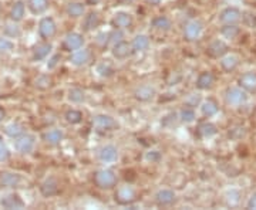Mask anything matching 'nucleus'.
<instances>
[{
    "instance_id": "nucleus-11",
    "label": "nucleus",
    "mask_w": 256,
    "mask_h": 210,
    "mask_svg": "<svg viewBox=\"0 0 256 210\" xmlns=\"http://www.w3.org/2000/svg\"><path fill=\"white\" fill-rule=\"evenodd\" d=\"M14 146H16V151H18V154H23V155L30 154L34 149V146H36V137H33V135H22L20 138H18Z\"/></svg>"
},
{
    "instance_id": "nucleus-27",
    "label": "nucleus",
    "mask_w": 256,
    "mask_h": 210,
    "mask_svg": "<svg viewBox=\"0 0 256 210\" xmlns=\"http://www.w3.org/2000/svg\"><path fill=\"white\" fill-rule=\"evenodd\" d=\"M239 64V58L236 55H226V57H222V60H220V68L224 70V71H226V73H230V71H234Z\"/></svg>"
},
{
    "instance_id": "nucleus-46",
    "label": "nucleus",
    "mask_w": 256,
    "mask_h": 210,
    "mask_svg": "<svg viewBox=\"0 0 256 210\" xmlns=\"http://www.w3.org/2000/svg\"><path fill=\"white\" fill-rule=\"evenodd\" d=\"M101 1H102V0H86V3H87L88 6H96V4H98Z\"/></svg>"
},
{
    "instance_id": "nucleus-9",
    "label": "nucleus",
    "mask_w": 256,
    "mask_h": 210,
    "mask_svg": "<svg viewBox=\"0 0 256 210\" xmlns=\"http://www.w3.org/2000/svg\"><path fill=\"white\" fill-rule=\"evenodd\" d=\"M92 53L90 48H84V50H77L74 54L70 57V63L76 67H84L88 65L92 61Z\"/></svg>"
},
{
    "instance_id": "nucleus-35",
    "label": "nucleus",
    "mask_w": 256,
    "mask_h": 210,
    "mask_svg": "<svg viewBox=\"0 0 256 210\" xmlns=\"http://www.w3.org/2000/svg\"><path fill=\"white\" fill-rule=\"evenodd\" d=\"M239 33H240V30L236 24H225L220 28V34L225 38H235L239 36Z\"/></svg>"
},
{
    "instance_id": "nucleus-49",
    "label": "nucleus",
    "mask_w": 256,
    "mask_h": 210,
    "mask_svg": "<svg viewBox=\"0 0 256 210\" xmlns=\"http://www.w3.org/2000/svg\"><path fill=\"white\" fill-rule=\"evenodd\" d=\"M4 115H6V114H4V110H3V108L0 107V122L3 121V118H4Z\"/></svg>"
},
{
    "instance_id": "nucleus-13",
    "label": "nucleus",
    "mask_w": 256,
    "mask_h": 210,
    "mask_svg": "<svg viewBox=\"0 0 256 210\" xmlns=\"http://www.w3.org/2000/svg\"><path fill=\"white\" fill-rule=\"evenodd\" d=\"M228 50L229 47L226 43H224L222 40H214L210 46L206 47V54L212 58H222L228 53Z\"/></svg>"
},
{
    "instance_id": "nucleus-25",
    "label": "nucleus",
    "mask_w": 256,
    "mask_h": 210,
    "mask_svg": "<svg viewBox=\"0 0 256 210\" xmlns=\"http://www.w3.org/2000/svg\"><path fill=\"white\" fill-rule=\"evenodd\" d=\"M150 44H151V41H150L148 36H146V34H138L132 40L131 47H132V51H146V50L150 48Z\"/></svg>"
},
{
    "instance_id": "nucleus-1",
    "label": "nucleus",
    "mask_w": 256,
    "mask_h": 210,
    "mask_svg": "<svg viewBox=\"0 0 256 210\" xmlns=\"http://www.w3.org/2000/svg\"><path fill=\"white\" fill-rule=\"evenodd\" d=\"M92 182L94 185L101 189V191H111L117 186V175L114 174L110 169H101L97 171L92 176Z\"/></svg>"
},
{
    "instance_id": "nucleus-2",
    "label": "nucleus",
    "mask_w": 256,
    "mask_h": 210,
    "mask_svg": "<svg viewBox=\"0 0 256 210\" xmlns=\"http://www.w3.org/2000/svg\"><path fill=\"white\" fill-rule=\"evenodd\" d=\"M92 125L97 132H112L116 129H118V122L116 119L110 117V115H106V114H98L92 118Z\"/></svg>"
},
{
    "instance_id": "nucleus-22",
    "label": "nucleus",
    "mask_w": 256,
    "mask_h": 210,
    "mask_svg": "<svg viewBox=\"0 0 256 210\" xmlns=\"http://www.w3.org/2000/svg\"><path fill=\"white\" fill-rule=\"evenodd\" d=\"M214 84H215V75L210 71H204L196 78V87L200 90H210Z\"/></svg>"
},
{
    "instance_id": "nucleus-33",
    "label": "nucleus",
    "mask_w": 256,
    "mask_h": 210,
    "mask_svg": "<svg viewBox=\"0 0 256 210\" xmlns=\"http://www.w3.org/2000/svg\"><path fill=\"white\" fill-rule=\"evenodd\" d=\"M201 111L205 117H208V118H210V117H214V115L218 112V105H216V102H215V101L208 100V101H205V102H202Z\"/></svg>"
},
{
    "instance_id": "nucleus-10",
    "label": "nucleus",
    "mask_w": 256,
    "mask_h": 210,
    "mask_svg": "<svg viewBox=\"0 0 256 210\" xmlns=\"http://www.w3.org/2000/svg\"><path fill=\"white\" fill-rule=\"evenodd\" d=\"M134 18L132 16L127 13V11H118L114 14V17L111 18V26L116 30H122V28H128L132 26Z\"/></svg>"
},
{
    "instance_id": "nucleus-14",
    "label": "nucleus",
    "mask_w": 256,
    "mask_h": 210,
    "mask_svg": "<svg viewBox=\"0 0 256 210\" xmlns=\"http://www.w3.org/2000/svg\"><path fill=\"white\" fill-rule=\"evenodd\" d=\"M240 18H242V13L236 7H226L222 10L220 14V23L224 24H236Z\"/></svg>"
},
{
    "instance_id": "nucleus-34",
    "label": "nucleus",
    "mask_w": 256,
    "mask_h": 210,
    "mask_svg": "<svg viewBox=\"0 0 256 210\" xmlns=\"http://www.w3.org/2000/svg\"><path fill=\"white\" fill-rule=\"evenodd\" d=\"M66 121L72 125H77L82 121V112L78 110H68L64 115Z\"/></svg>"
},
{
    "instance_id": "nucleus-12",
    "label": "nucleus",
    "mask_w": 256,
    "mask_h": 210,
    "mask_svg": "<svg viewBox=\"0 0 256 210\" xmlns=\"http://www.w3.org/2000/svg\"><path fill=\"white\" fill-rule=\"evenodd\" d=\"M111 53H112V57L114 58H117V60H126L128 58L131 53H132V47L130 43L127 41H124V40H120L117 41L114 46H112V50H111Z\"/></svg>"
},
{
    "instance_id": "nucleus-47",
    "label": "nucleus",
    "mask_w": 256,
    "mask_h": 210,
    "mask_svg": "<svg viewBox=\"0 0 256 210\" xmlns=\"http://www.w3.org/2000/svg\"><path fill=\"white\" fill-rule=\"evenodd\" d=\"M146 1L148 4H151V6H156V4H160L162 0H146Z\"/></svg>"
},
{
    "instance_id": "nucleus-4",
    "label": "nucleus",
    "mask_w": 256,
    "mask_h": 210,
    "mask_svg": "<svg viewBox=\"0 0 256 210\" xmlns=\"http://www.w3.org/2000/svg\"><path fill=\"white\" fill-rule=\"evenodd\" d=\"M57 33V24L52 17H43L38 23V34L43 40L53 38Z\"/></svg>"
},
{
    "instance_id": "nucleus-18",
    "label": "nucleus",
    "mask_w": 256,
    "mask_h": 210,
    "mask_svg": "<svg viewBox=\"0 0 256 210\" xmlns=\"http://www.w3.org/2000/svg\"><path fill=\"white\" fill-rule=\"evenodd\" d=\"M22 183V176L13 172L0 174V188H18Z\"/></svg>"
},
{
    "instance_id": "nucleus-37",
    "label": "nucleus",
    "mask_w": 256,
    "mask_h": 210,
    "mask_svg": "<svg viewBox=\"0 0 256 210\" xmlns=\"http://www.w3.org/2000/svg\"><path fill=\"white\" fill-rule=\"evenodd\" d=\"M84 98H86V94H84L82 88H77L76 87V88H72L68 91V101L73 102V104H82Z\"/></svg>"
},
{
    "instance_id": "nucleus-30",
    "label": "nucleus",
    "mask_w": 256,
    "mask_h": 210,
    "mask_svg": "<svg viewBox=\"0 0 256 210\" xmlns=\"http://www.w3.org/2000/svg\"><path fill=\"white\" fill-rule=\"evenodd\" d=\"M151 26L156 30H160V31H168L171 28V20L166 16H158V17L152 18Z\"/></svg>"
},
{
    "instance_id": "nucleus-29",
    "label": "nucleus",
    "mask_w": 256,
    "mask_h": 210,
    "mask_svg": "<svg viewBox=\"0 0 256 210\" xmlns=\"http://www.w3.org/2000/svg\"><path fill=\"white\" fill-rule=\"evenodd\" d=\"M4 134L10 138H20L22 135H24V127L18 122H12L6 128H4Z\"/></svg>"
},
{
    "instance_id": "nucleus-21",
    "label": "nucleus",
    "mask_w": 256,
    "mask_h": 210,
    "mask_svg": "<svg viewBox=\"0 0 256 210\" xmlns=\"http://www.w3.org/2000/svg\"><path fill=\"white\" fill-rule=\"evenodd\" d=\"M63 131H60V129H50V131L44 132L42 138H43V141L46 142L47 145L56 146L63 141Z\"/></svg>"
},
{
    "instance_id": "nucleus-7",
    "label": "nucleus",
    "mask_w": 256,
    "mask_h": 210,
    "mask_svg": "<svg viewBox=\"0 0 256 210\" xmlns=\"http://www.w3.org/2000/svg\"><path fill=\"white\" fill-rule=\"evenodd\" d=\"M225 101L228 105L239 107L246 101V94L240 88H228L225 92Z\"/></svg>"
},
{
    "instance_id": "nucleus-20",
    "label": "nucleus",
    "mask_w": 256,
    "mask_h": 210,
    "mask_svg": "<svg viewBox=\"0 0 256 210\" xmlns=\"http://www.w3.org/2000/svg\"><path fill=\"white\" fill-rule=\"evenodd\" d=\"M239 85L248 92H256V73H245L239 78Z\"/></svg>"
},
{
    "instance_id": "nucleus-48",
    "label": "nucleus",
    "mask_w": 256,
    "mask_h": 210,
    "mask_svg": "<svg viewBox=\"0 0 256 210\" xmlns=\"http://www.w3.org/2000/svg\"><path fill=\"white\" fill-rule=\"evenodd\" d=\"M136 0H117V3L120 4H131V3H134Z\"/></svg>"
},
{
    "instance_id": "nucleus-31",
    "label": "nucleus",
    "mask_w": 256,
    "mask_h": 210,
    "mask_svg": "<svg viewBox=\"0 0 256 210\" xmlns=\"http://www.w3.org/2000/svg\"><path fill=\"white\" fill-rule=\"evenodd\" d=\"M50 51H52V44H48V43H43V44H38V46L34 48V51H33V58L38 61V60H44L47 55L50 54Z\"/></svg>"
},
{
    "instance_id": "nucleus-24",
    "label": "nucleus",
    "mask_w": 256,
    "mask_h": 210,
    "mask_svg": "<svg viewBox=\"0 0 256 210\" xmlns=\"http://www.w3.org/2000/svg\"><path fill=\"white\" fill-rule=\"evenodd\" d=\"M84 11H86V7H84V4L80 3V1L68 3V4H67V7H66V13H67V16L73 18L82 17V14H84Z\"/></svg>"
},
{
    "instance_id": "nucleus-23",
    "label": "nucleus",
    "mask_w": 256,
    "mask_h": 210,
    "mask_svg": "<svg viewBox=\"0 0 256 210\" xmlns=\"http://www.w3.org/2000/svg\"><path fill=\"white\" fill-rule=\"evenodd\" d=\"M101 23V17L98 13H96V11H92V13H88L86 18H84V23H82V28L86 30V31H94L96 28L100 26Z\"/></svg>"
},
{
    "instance_id": "nucleus-44",
    "label": "nucleus",
    "mask_w": 256,
    "mask_h": 210,
    "mask_svg": "<svg viewBox=\"0 0 256 210\" xmlns=\"http://www.w3.org/2000/svg\"><path fill=\"white\" fill-rule=\"evenodd\" d=\"M248 209H255L256 210V192L249 198V201L246 203Z\"/></svg>"
},
{
    "instance_id": "nucleus-45",
    "label": "nucleus",
    "mask_w": 256,
    "mask_h": 210,
    "mask_svg": "<svg viewBox=\"0 0 256 210\" xmlns=\"http://www.w3.org/2000/svg\"><path fill=\"white\" fill-rule=\"evenodd\" d=\"M58 60H60V54H56L50 61H48V64H47V67L52 70V68H54L56 65H57V63H58Z\"/></svg>"
},
{
    "instance_id": "nucleus-26",
    "label": "nucleus",
    "mask_w": 256,
    "mask_h": 210,
    "mask_svg": "<svg viewBox=\"0 0 256 210\" xmlns=\"http://www.w3.org/2000/svg\"><path fill=\"white\" fill-rule=\"evenodd\" d=\"M28 9L32 10V13L40 14V13H44L48 9L50 0H28Z\"/></svg>"
},
{
    "instance_id": "nucleus-36",
    "label": "nucleus",
    "mask_w": 256,
    "mask_h": 210,
    "mask_svg": "<svg viewBox=\"0 0 256 210\" xmlns=\"http://www.w3.org/2000/svg\"><path fill=\"white\" fill-rule=\"evenodd\" d=\"M34 85H36V88L44 91V90L52 88V85H53V80H52V77H50V75H40V77H37L36 80H34Z\"/></svg>"
},
{
    "instance_id": "nucleus-17",
    "label": "nucleus",
    "mask_w": 256,
    "mask_h": 210,
    "mask_svg": "<svg viewBox=\"0 0 256 210\" xmlns=\"http://www.w3.org/2000/svg\"><path fill=\"white\" fill-rule=\"evenodd\" d=\"M176 199L175 193L171 189H161L156 193V203L161 208L165 206H171Z\"/></svg>"
},
{
    "instance_id": "nucleus-28",
    "label": "nucleus",
    "mask_w": 256,
    "mask_h": 210,
    "mask_svg": "<svg viewBox=\"0 0 256 210\" xmlns=\"http://www.w3.org/2000/svg\"><path fill=\"white\" fill-rule=\"evenodd\" d=\"M196 134H198V137L202 138V139H206V138L214 137V135L216 134V127H215L214 124H210V122H204V124H201V125L198 127Z\"/></svg>"
},
{
    "instance_id": "nucleus-15",
    "label": "nucleus",
    "mask_w": 256,
    "mask_h": 210,
    "mask_svg": "<svg viewBox=\"0 0 256 210\" xmlns=\"http://www.w3.org/2000/svg\"><path fill=\"white\" fill-rule=\"evenodd\" d=\"M156 95V91L151 85H140L134 91V98L140 102H148Z\"/></svg>"
},
{
    "instance_id": "nucleus-39",
    "label": "nucleus",
    "mask_w": 256,
    "mask_h": 210,
    "mask_svg": "<svg viewBox=\"0 0 256 210\" xmlns=\"http://www.w3.org/2000/svg\"><path fill=\"white\" fill-rule=\"evenodd\" d=\"M97 73L100 74L101 77L108 78V77H111V75L114 74V68H112V65L104 63V64H100L97 67Z\"/></svg>"
},
{
    "instance_id": "nucleus-19",
    "label": "nucleus",
    "mask_w": 256,
    "mask_h": 210,
    "mask_svg": "<svg viewBox=\"0 0 256 210\" xmlns=\"http://www.w3.org/2000/svg\"><path fill=\"white\" fill-rule=\"evenodd\" d=\"M0 206L4 209H23L24 208V202L22 201V198L18 195H8L0 201Z\"/></svg>"
},
{
    "instance_id": "nucleus-50",
    "label": "nucleus",
    "mask_w": 256,
    "mask_h": 210,
    "mask_svg": "<svg viewBox=\"0 0 256 210\" xmlns=\"http://www.w3.org/2000/svg\"><path fill=\"white\" fill-rule=\"evenodd\" d=\"M0 144H2V135H0Z\"/></svg>"
},
{
    "instance_id": "nucleus-40",
    "label": "nucleus",
    "mask_w": 256,
    "mask_h": 210,
    "mask_svg": "<svg viewBox=\"0 0 256 210\" xmlns=\"http://www.w3.org/2000/svg\"><path fill=\"white\" fill-rule=\"evenodd\" d=\"M176 114L175 112H171V114H168L166 117H165L164 119H162V125H164L165 128H172V127H175L176 125Z\"/></svg>"
},
{
    "instance_id": "nucleus-43",
    "label": "nucleus",
    "mask_w": 256,
    "mask_h": 210,
    "mask_svg": "<svg viewBox=\"0 0 256 210\" xmlns=\"http://www.w3.org/2000/svg\"><path fill=\"white\" fill-rule=\"evenodd\" d=\"M10 159V151L0 144V162H6Z\"/></svg>"
},
{
    "instance_id": "nucleus-6",
    "label": "nucleus",
    "mask_w": 256,
    "mask_h": 210,
    "mask_svg": "<svg viewBox=\"0 0 256 210\" xmlns=\"http://www.w3.org/2000/svg\"><path fill=\"white\" fill-rule=\"evenodd\" d=\"M84 46V37L80 33H70L67 34L63 41L64 51H77Z\"/></svg>"
},
{
    "instance_id": "nucleus-42",
    "label": "nucleus",
    "mask_w": 256,
    "mask_h": 210,
    "mask_svg": "<svg viewBox=\"0 0 256 210\" xmlns=\"http://www.w3.org/2000/svg\"><path fill=\"white\" fill-rule=\"evenodd\" d=\"M161 154L158 152V151H150V152H146V159L148 162H151V164H158L160 161H161Z\"/></svg>"
},
{
    "instance_id": "nucleus-41",
    "label": "nucleus",
    "mask_w": 256,
    "mask_h": 210,
    "mask_svg": "<svg viewBox=\"0 0 256 210\" xmlns=\"http://www.w3.org/2000/svg\"><path fill=\"white\" fill-rule=\"evenodd\" d=\"M14 50V43H12L8 38H2L0 37V53H6Z\"/></svg>"
},
{
    "instance_id": "nucleus-38",
    "label": "nucleus",
    "mask_w": 256,
    "mask_h": 210,
    "mask_svg": "<svg viewBox=\"0 0 256 210\" xmlns=\"http://www.w3.org/2000/svg\"><path fill=\"white\" fill-rule=\"evenodd\" d=\"M195 118H196V115H195V111H194L192 107H188V105H186V107L182 108L181 112H180V119H181L182 122L190 124V122H192Z\"/></svg>"
},
{
    "instance_id": "nucleus-16",
    "label": "nucleus",
    "mask_w": 256,
    "mask_h": 210,
    "mask_svg": "<svg viewBox=\"0 0 256 210\" xmlns=\"http://www.w3.org/2000/svg\"><path fill=\"white\" fill-rule=\"evenodd\" d=\"M98 159L104 164H111L118 159V149L114 145L102 146L98 152Z\"/></svg>"
},
{
    "instance_id": "nucleus-8",
    "label": "nucleus",
    "mask_w": 256,
    "mask_h": 210,
    "mask_svg": "<svg viewBox=\"0 0 256 210\" xmlns=\"http://www.w3.org/2000/svg\"><path fill=\"white\" fill-rule=\"evenodd\" d=\"M40 193L44 198H52L60 193V183L56 179L54 176H50L44 179V182L40 185Z\"/></svg>"
},
{
    "instance_id": "nucleus-3",
    "label": "nucleus",
    "mask_w": 256,
    "mask_h": 210,
    "mask_svg": "<svg viewBox=\"0 0 256 210\" xmlns=\"http://www.w3.org/2000/svg\"><path fill=\"white\" fill-rule=\"evenodd\" d=\"M138 199V192L132 188V186H121L118 188L116 193H114V201L117 202L121 206H127V205H131L134 202H137Z\"/></svg>"
},
{
    "instance_id": "nucleus-51",
    "label": "nucleus",
    "mask_w": 256,
    "mask_h": 210,
    "mask_svg": "<svg viewBox=\"0 0 256 210\" xmlns=\"http://www.w3.org/2000/svg\"><path fill=\"white\" fill-rule=\"evenodd\" d=\"M0 11H2V4H0Z\"/></svg>"
},
{
    "instance_id": "nucleus-32",
    "label": "nucleus",
    "mask_w": 256,
    "mask_h": 210,
    "mask_svg": "<svg viewBox=\"0 0 256 210\" xmlns=\"http://www.w3.org/2000/svg\"><path fill=\"white\" fill-rule=\"evenodd\" d=\"M24 10H26V6H24V3L23 1H16L14 4H13V7H12V11H10V17L12 20H14V21H20L23 16H24Z\"/></svg>"
},
{
    "instance_id": "nucleus-5",
    "label": "nucleus",
    "mask_w": 256,
    "mask_h": 210,
    "mask_svg": "<svg viewBox=\"0 0 256 210\" xmlns=\"http://www.w3.org/2000/svg\"><path fill=\"white\" fill-rule=\"evenodd\" d=\"M202 30H204V24L201 20H191L184 28V38L186 41H195L202 34Z\"/></svg>"
}]
</instances>
